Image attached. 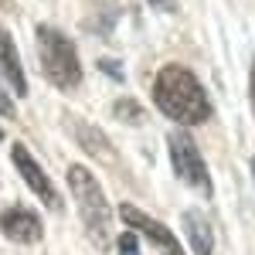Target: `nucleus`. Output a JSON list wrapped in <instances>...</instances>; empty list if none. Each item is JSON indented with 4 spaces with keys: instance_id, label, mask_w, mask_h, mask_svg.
<instances>
[{
    "instance_id": "1",
    "label": "nucleus",
    "mask_w": 255,
    "mask_h": 255,
    "mask_svg": "<svg viewBox=\"0 0 255 255\" xmlns=\"http://www.w3.org/2000/svg\"><path fill=\"white\" fill-rule=\"evenodd\" d=\"M153 106L180 126H201L211 119V102L197 75L184 65H163L153 79Z\"/></svg>"
},
{
    "instance_id": "2",
    "label": "nucleus",
    "mask_w": 255,
    "mask_h": 255,
    "mask_svg": "<svg viewBox=\"0 0 255 255\" xmlns=\"http://www.w3.org/2000/svg\"><path fill=\"white\" fill-rule=\"evenodd\" d=\"M68 187H72V197L79 204L82 225L92 238L96 249H109V221H113V211H109V201L102 194V184L96 180V174L89 167H68Z\"/></svg>"
},
{
    "instance_id": "3",
    "label": "nucleus",
    "mask_w": 255,
    "mask_h": 255,
    "mask_svg": "<svg viewBox=\"0 0 255 255\" xmlns=\"http://www.w3.org/2000/svg\"><path fill=\"white\" fill-rule=\"evenodd\" d=\"M38 58H41V68L51 85L58 89H75L82 82V61H79V51L75 44L61 34L58 27H48L41 24L38 27Z\"/></svg>"
},
{
    "instance_id": "4",
    "label": "nucleus",
    "mask_w": 255,
    "mask_h": 255,
    "mask_svg": "<svg viewBox=\"0 0 255 255\" xmlns=\"http://www.w3.org/2000/svg\"><path fill=\"white\" fill-rule=\"evenodd\" d=\"M167 146H170V163H174L177 177L187 187H194L204 197H211V174H208V163H204L194 139L187 136V133H170Z\"/></svg>"
},
{
    "instance_id": "5",
    "label": "nucleus",
    "mask_w": 255,
    "mask_h": 255,
    "mask_svg": "<svg viewBox=\"0 0 255 255\" xmlns=\"http://www.w3.org/2000/svg\"><path fill=\"white\" fill-rule=\"evenodd\" d=\"M119 218H123V221L136 232V235L150 238V245H153L160 255H184L180 242L170 235V228H163L160 221H153L146 211H139L136 204H119Z\"/></svg>"
},
{
    "instance_id": "6",
    "label": "nucleus",
    "mask_w": 255,
    "mask_h": 255,
    "mask_svg": "<svg viewBox=\"0 0 255 255\" xmlns=\"http://www.w3.org/2000/svg\"><path fill=\"white\" fill-rule=\"evenodd\" d=\"M14 167L20 170V177L27 180V187L41 197V204L44 208H51V211H65V201L61 194L55 191V184L48 180V174L38 167V160L31 157V150L24 146V143H14Z\"/></svg>"
},
{
    "instance_id": "7",
    "label": "nucleus",
    "mask_w": 255,
    "mask_h": 255,
    "mask_svg": "<svg viewBox=\"0 0 255 255\" xmlns=\"http://www.w3.org/2000/svg\"><path fill=\"white\" fill-rule=\"evenodd\" d=\"M0 232L10 238V242H17V245H34L44 235V225H41V218L34 211L14 204V208H7L0 215Z\"/></svg>"
},
{
    "instance_id": "8",
    "label": "nucleus",
    "mask_w": 255,
    "mask_h": 255,
    "mask_svg": "<svg viewBox=\"0 0 255 255\" xmlns=\"http://www.w3.org/2000/svg\"><path fill=\"white\" fill-rule=\"evenodd\" d=\"M0 79L14 89V96H27V79L20 68V55L14 48V38L7 34V27H0Z\"/></svg>"
},
{
    "instance_id": "9",
    "label": "nucleus",
    "mask_w": 255,
    "mask_h": 255,
    "mask_svg": "<svg viewBox=\"0 0 255 255\" xmlns=\"http://www.w3.org/2000/svg\"><path fill=\"white\" fill-rule=\"evenodd\" d=\"M180 225H184V235L191 242L194 255H211V249H215V232H211V225L204 221L201 211H187V215L180 218Z\"/></svg>"
},
{
    "instance_id": "10",
    "label": "nucleus",
    "mask_w": 255,
    "mask_h": 255,
    "mask_svg": "<svg viewBox=\"0 0 255 255\" xmlns=\"http://www.w3.org/2000/svg\"><path fill=\"white\" fill-rule=\"evenodd\" d=\"M116 116L119 119H129V123H139V119H143V109H139L133 99H119V102H116Z\"/></svg>"
},
{
    "instance_id": "11",
    "label": "nucleus",
    "mask_w": 255,
    "mask_h": 255,
    "mask_svg": "<svg viewBox=\"0 0 255 255\" xmlns=\"http://www.w3.org/2000/svg\"><path fill=\"white\" fill-rule=\"evenodd\" d=\"M116 242H119V255H139V242L133 232H123Z\"/></svg>"
},
{
    "instance_id": "12",
    "label": "nucleus",
    "mask_w": 255,
    "mask_h": 255,
    "mask_svg": "<svg viewBox=\"0 0 255 255\" xmlns=\"http://www.w3.org/2000/svg\"><path fill=\"white\" fill-rule=\"evenodd\" d=\"M14 102H10V96H7V89H3V79H0V116L3 119H14Z\"/></svg>"
},
{
    "instance_id": "13",
    "label": "nucleus",
    "mask_w": 255,
    "mask_h": 255,
    "mask_svg": "<svg viewBox=\"0 0 255 255\" xmlns=\"http://www.w3.org/2000/svg\"><path fill=\"white\" fill-rule=\"evenodd\" d=\"M99 68H102V72H109V75H113L116 82H123V79H126V75H123V65H119V61L102 58V61H99Z\"/></svg>"
},
{
    "instance_id": "14",
    "label": "nucleus",
    "mask_w": 255,
    "mask_h": 255,
    "mask_svg": "<svg viewBox=\"0 0 255 255\" xmlns=\"http://www.w3.org/2000/svg\"><path fill=\"white\" fill-rule=\"evenodd\" d=\"M153 10H167V14H174L177 10V0H146Z\"/></svg>"
},
{
    "instance_id": "15",
    "label": "nucleus",
    "mask_w": 255,
    "mask_h": 255,
    "mask_svg": "<svg viewBox=\"0 0 255 255\" xmlns=\"http://www.w3.org/2000/svg\"><path fill=\"white\" fill-rule=\"evenodd\" d=\"M249 99H252V116H255V65H252V75H249Z\"/></svg>"
},
{
    "instance_id": "16",
    "label": "nucleus",
    "mask_w": 255,
    "mask_h": 255,
    "mask_svg": "<svg viewBox=\"0 0 255 255\" xmlns=\"http://www.w3.org/2000/svg\"><path fill=\"white\" fill-rule=\"evenodd\" d=\"M252 177H255V160H252Z\"/></svg>"
}]
</instances>
